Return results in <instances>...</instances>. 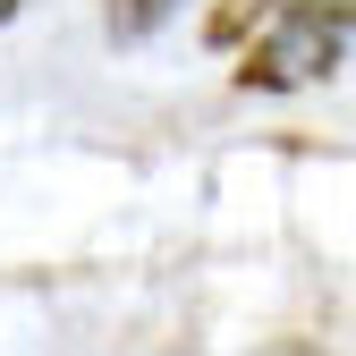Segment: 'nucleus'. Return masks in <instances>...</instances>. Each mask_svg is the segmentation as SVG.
<instances>
[{
	"label": "nucleus",
	"instance_id": "nucleus-1",
	"mask_svg": "<svg viewBox=\"0 0 356 356\" xmlns=\"http://www.w3.org/2000/svg\"><path fill=\"white\" fill-rule=\"evenodd\" d=\"M356 42V0H280L272 34L246 51V85L263 94H297V85H323L339 68V51Z\"/></svg>",
	"mask_w": 356,
	"mask_h": 356
},
{
	"label": "nucleus",
	"instance_id": "nucleus-2",
	"mask_svg": "<svg viewBox=\"0 0 356 356\" xmlns=\"http://www.w3.org/2000/svg\"><path fill=\"white\" fill-rule=\"evenodd\" d=\"M170 9H178V0H111V26H119V34H153Z\"/></svg>",
	"mask_w": 356,
	"mask_h": 356
},
{
	"label": "nucleus",
	"instance_id": "nucleus-3",
	"mask_svg": "<svg viewBox=\"0 0 356 356\" xmlns=\"http://www.w3.org/2000/svg\"><path fill=\"white\" fill-rule=\"evenodd\" d=\"M17 9H26V0H0V26H9V17H17Z\"/></svg>",
	"mask_w": 356,
	"mask_h": 356
}]
</instances>
